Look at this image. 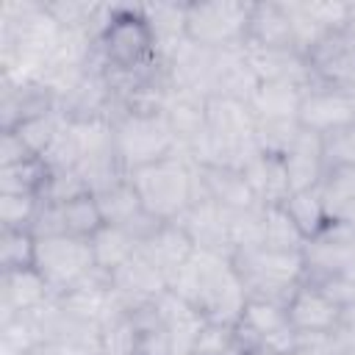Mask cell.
Instances as JSON below:
<instances>
[{
    "label": "cell",
    "instance_id": "1",
    "mask_svg": "<svg viewBox=\"0 0 355 355\" xmlns=\"http://www.w3.org/2000/svg\"><path fill=\"white\" fill-rule=\"evenodd\" d=\"M175 141L178 139L164 114H155V116L128 114L122 122L114 125V150L128 172L166 158Z\"/></svg>",
    "mask_w": 355,
    "mask_h": 355
},
{
    "label": "cell",
    "instance_id": "2",
    "mask_svg": "<svg viewBox=\"0 0 355 355\" xmlns=\"http://www.w3.org/2000/svg\"><path fill=\"white\" fill-rule=\"evenodd\" d=\"M53 297H61L72 283H78L94 263V250H92V239H80V236H47V239H36V263H33Z\"/></svg>",
    "mask_w": 355,
    "mask_h": 355
},
{
    "label": "cell",
    "instance_id": "3",
    "mask_svg": "<svg viewBox=\"0 0 355 355\" xmlns=\"http://www.w3.org/2000/svg\"><path fill=\"white\" fill-rule=\"evenodd\" d=\"M250 8L252 6H239V3L186 6V36L211 50L236 44L247 33Z\"/></svg>",
    "mask_w": 355,
    "mask_h": 355
},
{
    "label": "cell",
    "instance_id": "4",
    "mask_svg": "<svg viewBox=\"0 0 355 355\" xmlns=\"http://www.w3.org/2000/svg\"><path fill=\"white\" fill-rule=\"evenodd\" d=\"M47 297H53V291L36 266L6 272L3 275V324L36 308Z\"/></svg>",
    "mask_w": 355,
    "mask_h": 355
},
{
    "label": "cell",
    "instance_id": "5",
    "mask_svg": "<svg viewBox=\"0 0 355 355\" xmlns=\"http://www.w3.org/2000/svg\"><path fill=\"white\" fill-rule=\"evenodd\" d=\"M255 125L258 119L247 103L222 94L205 97V128H211L225 141H244L255 136Z\"/></svg>",
    "mask_w": 355,
    "mask_h": 355
},
{
    "label": "cell",
    "instance_id": "6",
    "mask_svg": "<svg viewBox=\"0 0 355 355\" xmlns=\"http://www.w3.org/2000/svg\"><path fill=\"white\" fill-rule=\"evenodd\" d=\"M288 322L297 330H316V333H333L341 322V308L336 302H330L319 288L313 286H302L297 288L294 300L286 308Z\"/></svg>",
    "mask_w": 355,
    "mask_h": 355
},
{
    "label": "cell",
    "instance_id": "7",
    "mask_svg": "<svg viewBox=\"0 0 355 355\" xmlns=\"http://www.w3.org/2000/svg\"><path fill=\"white\" fill-rule=\"evenodd\" d=\"M139 252L158 266L164 275H169L172 269H178L180 263H186L194 252V241L189 239V233L175 225V222H164L158 233H153L147 241L139 244Z\"/></svg>",
    "mask_w": 355,
    "mask_h": 355
},
{
    "label": "cell",
    "instance_id": "8",
    "mask_svg": "<svg viewBox=\"0 0 355 355\" xmlns=\"http://www.w3.org/2000/svg\"><path fill=\"white\" fill-rule=\"evenodd\" d=\"M305 89L291 80H266L258 86L252 100L247 103L255 119H291L300 111Z\"/></svg>",
    "mask_w": 355,
    "mask_h": 355
},
{
    "label": "cell",
    "instance_id": "9",
    "mask_svg": "<svg viewBox=\"0 0 355 355\" xmlns=\"http://www.w3.org/2000/svg\"><path fill=\"white\" fill-rule=\"evenodd\" d=\"M244 39H250V42H255L261 47H269V50L294 47L291 22H288L283 6H252Z\"/></svg>",
    "mask_w": 355,
    "mask_h": 355
},
{
    "label": "cell",
    "instance_id": "10",
    "mask_svg": "<svg viewBox=\"0 0 355 355\" xmlns=\"http://www.w3.org/2000/svg\"><path fill=\"white\" fill-rule=\"evenodd\" d=\"M164 116H166L175 139L189 141L205 128V97L172 89L169 100H166V108H164Z\"/></svg>",
    "mask_w": 355,
    "mask_h": 355
},
{
    "label": "cell",
    "instance_id": "11",
    "mask_svg": "<svg viewBox=\"0 0 355 355\" xmlns=\"http://www.w3.org/2000/svg\"><path fill=\"white\" fill-rule=\"evenodd\" d=\"M261 219H263V247L269 250H283V252H300L305 247V236L288 216L283 205H261Z\"/></svg>",
    "mask_w": 355,
    "mask_h": 355
},
{
    "label": "cell",
    "instance_id": "12",
    "mask_svg": "<svg viewBox=\"0 0 355 355\" xmlns=\"http://www.w3.org/2000/svg\"><path fill=\"white\" fill-rule=\"evenodd\" d=\"M92 250H94V263L114 272L139 250V241L119 225H103L92 236Z\"/></svg>",
    "mask_w": 355,
    "mask_h": 355
},
{
    "label": "cell",
    "instance_id": "13",
    "mask_svg": "<svg viewBox=\"0 0 355 355\" xmlns=\"http://www.w3.org/2000/svg\"><path fill=\"white\" fill-rule=\"evenodd\" d=\"M283 208L288 211V216L294 219V225L300 227V233L305 239L319 236L324 230V225H327V214H324V205H322V197H319V186L308 189V191L288 194Z\"/></svg>",
    "mask_w": 355,
    "mask_h": 355
},
{
    "label": "cell",
    "instance_id": "14",
    "mask_svg": "<svg viewBox=\"0 0 355 355\" xmlns=\"http://www.w3.org/2000/svg\"><path fill=\"white\" fill-rule=\"evenodd\" d=\"M94 200H97V208H100V214H103V222H105V225H119V227H122L128 219H133V216L144 208L141 200H139V191L133 189L130 180L116 183L114 189L97 194Z\"/></svg>",
    "mask_w": 355,
    "mask_h": 355
},
{
    "label": "cell",
    "instance_id": "15",
    "mask_svg": "<svg viewBox=\"0 0 355 355\" xmlns=\"http://www.w3.org/2000/svg\"><path fill=\"white\" fill-rule=\"evenodd\" d=\"M300 128L302 125L297 122V116H291V119H258V125H255V144H258L261 155L283 158L294 147V139H297Z\"/></svg>",
    "mask_w": 355,
    "mask_h": 355
},
{
    "label": "cell",
    "instance_id": "16",
    "mask_svg": "<svg viewBox=\"0 0 355 355\" xmlns=\"http://www.w3.org/2000/svg\"><path fill=\"white\" fill-rule=\"evenodd\" d=\"M47 175H50L47 164L42 158H31V161H22L14 166H3L0 189H3V194H36L39 197Z\"/></svg>",
    "mask_w": 355,
    "mask_h": 355
},
{
    "label": "cell",
    "instance_id": "17",
    "mask_svg": "<svg viewBox=\"0 0 355 355\" xmlns=\"http://www.w3.org/2000/svg\"><path fill=\"white\" fill-rule=\"evenodd\" d=\"M64 211V225H67V233L69 236H80V239H92L105 222H103V214L97 208V200L94 194H83L72 202H64L61 205Z\"/></svg>",
    "mask_w": 355,
    "mask_h": 355
},
{
    "label": "cell",
    "instance_id": "18",
    "mask_svg": "<svg viewBox=\"0 0 355 355\" xmlns=\"http://www.w3.org/2000/svg\"><path fill=\"white\" fill-rule=\"evenodd\" d=\"M227 239H230L233 252H236V250H255V247H263L261 205L247 208V211H230V216H227Z\"/></svg>",
    "mask_w": 355,
    "mask_h": 355
},
{
    "label": "cell",
    "instance_id": "19",
    "mask_svg": "<svg viewBox=\"0 0 355 355\" xmlns=\"http://www.w3.org/2000/svg\"><path fill=\"white\" fill-rule=\"evenodd\" d=\"M322 164H324V175L355 166V125L322 136Z\"/></svg>",
    "mask_w": 355,
    "mask_h": 355
},
{
    "label": "cell",
    "instance_id": "20",
    "mask_svg": "<svg viewBox=\"0 0 355 355\" xmlns=\"http://www.w3.org/2000/svg\"><path fill=\"white\" fill-rule=\"evenodd\" d=\"M0 258H3V272L33 266V263H36V236H33L31 230L3 227Z\"/></svg>",
    "mask_w": 355,
    "mask_h": 355
},
{
    "label": "cell",
    "instance_id": "21",
    "mask_svg": "<svg viewBox=\"0 0 355 355\" xmlns=\"http://www.w3.org/2000/svg\"><path fill=\"white\" fill-rule=\"evenodd\" d=\"M241 322L250 324L261 338H266L269 333H275L277 327H283L288 322L286 308L266 302V300H247V308L241 313Z\"/></svg>",
    "mask_w": 355,
    "mask_h": 355
},
{
    "label": "cell",
    "instance_id": "22",
    "mask_svg": "<svg viewBox=\"0 0 355 355\" xmlns=\"http://www.w3.org/2000/svg\"><path fill=\"white\" fill-rule=\"evenodd\" d=\"M39 211V197L36 194H3L0 197V219L3 227L14 230H28L33 216Z\"/></svg>",
    "mask_w": 355,
    "mask_h": 355
},
{
    "label": "cell",
    "instance_id": "23",
    "mask_svg": "<svg viewBox=\"0 0 355 355\" xmlns=\"http://www.w3.org/2000/svg\"><path fill=\"white\" fill-rule=\"evenodd\" d=\"M103 355H136L139 330L133 327L130 316H122L103 327Z\"/></svg>",
    "mask_w": 355,
    "mask_h": 355
},
{
    "label": "cell",
    "instance_id": "24",
    "mask_svg": "<svg viewBox=\"0 0 355 355\" xmlns=\"http://www.w3.org/2000/svg\"><path fill=\"white\" fill-rule=\"evenodd\" d=\"M230 347H233V327L205 322V327L194 341L191 355H225Z\"/></svg>",
    "mask_w": 355,
    "mask_h": 355
},
{
    "label": "cell",
    "instance_id": "25",
    "mask_svg": "<svg viewBox=\"0 0 355 355\" xmlns=\"http://www.w3.org/2000/svg\"><path fill=\"white\" fill-rule=\"evenodd\" d=\"M136 355H175V352H172L169 330H166V327H158V330L141 333V336H139Z\"/></svg>",
    "mask_w": 355,
    "mask_h": 355
},
{
    "label": "cell",
    "instance_id": "26",
    "mask_svg": "<svg viewBox=\"0 0 355 355\" xmlns=\"http://www.w3.org/2000/svg\"><path fill=\"white\" fill-rule=\"evenodd\" d=\"M31 158H36V155L25 147V141L14 130H6L3 133V144H0V161H3V166H14V164L31 161Z\"/></svg>",
    "mask_w": 355,
    "mask_h": 355
}]
</instances>
